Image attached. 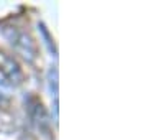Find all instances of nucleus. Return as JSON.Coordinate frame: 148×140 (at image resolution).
I'll return each mask as SVG.
<instances>
[{
    "label": "nucleus",
    "mask_w": 148,
    "mask_h": 140,
    "mask_svg": "<svg viewBox=\"0 0 148 140\" xmlns=\"http://www.w3.org/2000/svg\"><path fill=\"white\" fill-rule=\"evenodd\" d=\"M10 87H12L10 81H8V79H7V78L2 74V73H0V102H2L5 97H8Z\"/></svg>",
    "instance_id": "1"
}]
</instances>
